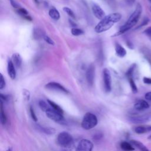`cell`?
I'll list each match as a JSON object with an SVG mask.
<instances>
[{
  "mask_svg": "<svg viewBox=\"0 0 151 151\" xmlns=\"http://www.w3.org/2000/svg\"><path fill=\"white\" fill-rule=\"evenodd\" d=\"M122 18V15L119 13L115 12L105 16L96 26L94 31L97 33H101L107 31L112 26Z\"/></svg>",
  "mask_w": 151,
  "mask_h": 151,
  "instance_id": "1",
  "label": "cell"
},
{
  "mask_svg": "<svg viewBox=\"0 0 151 151\" xmlns=\"http://www.w3.org/2000/svg\"><path fill=\"white\" fill-rule=\"evenodd\" d=\"M142 7L140 4H137L135 10L131 14V15L127 19V22L123 25H122V27L120 28L119 32H117L114 36H117L122 34H123L127 31L131 29L133 26H134L137 24L142 14Z\"/></svg>",
  "mask_w": 151,
  "mask_h": 151,
  "instance_id": "2",
  "label": "cell"
},
{
  "mask_svg": "<svg viewBox=\"0 0 151 151\" xmlns=\"http://www.w3.org/2000/svg\"><path fill=\"white\" fill-rule=\"evenodd\" d=\"M98 123L97 116L92 113H86L82 120L81 125L85 130H90L94 127Z\"/></svg>",
  "mask_w": 151,
  "mask_h": 151,
  "instance_id": "3",
  "label": "cell"
},
{
  "mask_svg": "<svg viewBox=\"0 0 151 151\" xmlns=\"http://www.w3.org/2000/svg\"><path fill=\"white\" fill-rule=\"evenodd\" d=\"M58 144L63 147H68L73 143L72 136L67 132H62L58 134L57 138Z\"/></svg>",
  "mask_w": 151,
  "mask_h": 151,
  "instance_id": "4",
  "label": "cell"
},
{
  "mask_svg": "<svg viewBox=\"0 0 151 151\" xmlns=\"http://www.w3.org/2000/svg\"><path fill=\"white\" fill-rule=\"evenodd\" d=\"M46 116L51 120L59 123H64V119L63 117V114H61L55 110H54L52 108L50 107L45 112Z\"/></svg>",
  "mask_w": 151,
  "mask_h": 151,
  "instance_id": "5",
  "label": "cell"
},
{
  "mask_svg": "<svg viewBox=\"0 0 151 151\" xmlns=\"http://www.w3.org/2000/svg\"><path fill=\"white\" fill-rule=\"evenodd\" d=\"M104 88L106 92L109 93L111 90V77L108 69L104 68L103 71Z\"/></svg>",
  "mask_w": 151,
  "mask_h": 151,
  "instance_id": "6",
  "label": "cell"
},
{
  "mask_svg": "<svg viewBox=\"0 0 151 151\" xmlns=\"http://www.w3.org/2000/svg\"><path fill=\"white\" fill-rule=\"evenodd\" d=\"M93 149V143L87 139L81 140L76 148V151H92Z\"/></svg>",
  "mask_w": 151,
  "mask_h": 151,
  "instance_id": "7",
  "label": "cell"
},
{
  "mask_svg": "<svg viewBox=\"0 0 151 151\" xmlns=\"http://www.w3.org/2000/svg\"><path fill=\"white\" fill-rule=\"evenodd\" d=\"M45 87L48 90H55L66 94L68 93V90L64 86L57 82H50L45 86Z\"/></svg>",
  "mask_w": 151,
  "mask_h": 151,
  "instance_id": "8",
  "label": "cell"
},
{
  "mask_svg": "<svg viewBox=\"0 0 151 151\" xmlns=\"http://www.w3.org/2000/svg\"><path fill=\"white\" fill-rule=\"evenodd\" d=\"M86 76L88 84L91 86H93L95 76V66L93 64H91L88 66L86 71Z\"/></svg>",
  "mask_w": 151,
  "mask_h": 151,
  "instance_id": "9",
  "label": "cell"
},
{
  "mask_svg": "<svg viewBox=\"0 0 151 151\" xmlns=\"http://www.w3.org/2000/svg\"><path fill=\"white\" fill-rule=\"evenodd\" d=\"M92 11L94 15L99 19H102L105 17V13L103 9L97 4H93L92 5Z\"/></svg>",
  "mask_w": 151,
  "mask_h": 151,
  "instance_id": "10",
  "label": "cell"
},
{
  "mask_svg": "<svg viewBox=\"0 0 151 151\" xmlns=\"http://www.w3.org/2000/svg\"><path fill=\"white\" fill-rule=\"evenodd\" d=\"M150 117L149 115H142L138 116H133L129 117V121L133 123L139 124V123H143L149 121Z\"/></svg>",
  "mask_w": 151,
  "mask_h": 151,
  "instance_id": "11",
  "label": "cell"
},
{
  "mask_svg": "<svg viewBox=\"0 0 151 151\" xmlns=\"http://www.w3.org/2000/svg\"><path fill=\"white\" fill-rule=\"evenodd\" d=\"M134 107L136 110L139 111H142L145 109H147L149 107L148 103L144 100H138L134 105Z\"/></svg>",
  "mask_w": 151,
  "mask_h": 151,
  "instance_id": "12",
  "label": "cell"
},
{
  "mask_svg": "<svg viewBox=\"0 0 151 151\" xmlns=\"http://www.w3.org/2000/svg\"><path fill=\"white\" fill-rule=\"evenodd\" d=\"M7 70L10 78L11 79H15L16 77V70L15 68V65H14L12 60L8 61Z\"/></svg>",
  "mask_w": 151,
  "mask_h": 151,
  "instance_id": "13",
  "label": "cell"
},
{
  "mask_svg": "<svg viewBox=\"0 0 151 151\" xmlns=\"http://www.w3.org/2000/svg\"><path fill=\"white\" fill-rule=\"evenodd\" d=\"M12 61L17 68H19L22 64V58L19 54L14 53L12 55Z\"/></svg>",
  "mask_w": 151,
  "mask_h": 151,
  "instance_id": "14",
  "label": "cell"
},
{
  "mask_svg": "<svg viewBox=\"0 0 151 151\" xmlns=\"http://www.w3.org/2000/svg\"><path fill=\"white\" fill-rule=\"evenodd\" d=\"M36 128L40 132H43L45 134H52L55 133V130L54 128L52 127H44L40 126L39 124L36 125Z\"/></svg>",
  "mask_w": 151,
  "mask_h": 151,
  "instance_id": "15",
  "label": "cell"
},
{
  "mask_svg": "<svg viewBox=\"0 0 151 151\" xmlns=\"http://www.w3.org/2000/svg\"><path fill=\"white\" fill-rule=\"evenodd\" d=\"M115 51L116 55L119 57H124L126 55V50L119 44H116Z\"/></svg>",
  "mask_w": 151,
  "mask_h": 151,
  "instance_id": "16",
  "label": "cell"
},
{
  "mask_svg": "<svg viewBox=\"0 0 151 151\" xmlns=\"http://www.w3.org/2000/svg\"><path fill=\"white\" fill-rule=\"evenodd\" d=\"M130 143L137 149H139L140 151H150L142 143L139 141L136 140H132L130 141Z\"/></svg>",
  "mask_w": 151,
  "mask_h": 151,
  "instance_id": "17",
  "label": "cell"
},
{
  "mask_svg": "<svg viewBox=\"0 0 151 151\" xmlns=\"http://www.w3.org/2000/svg\"><path fill=\"white\" fill-rule=\"evenodd\" d=\"M133 146L130 143L125 141L122 142L120 143V147L124 151H133L134 148Z\"/></svg>",
  "mask_w": 151,
  "mask_h": 151,
  "instance_id": "18",
  "label": "cell"
},
{
  "mask_svg": "<svg viewBox=\"0 0 151 151\" xmlns=\"http://www.w3.org/2000/svg\"><path fill=\"white\" fill-rule=\"evenodd\" d=\"M49 15L52 19H53L54 20H57V21L60 18V15L59 12L55 8H52L50 9Z\"/></svg>",
  "mask_w": 151,
  "mask_h": 151,
  "instance_id": "19",
  "label": "cell"
},
{
  "mask_svg": "<svg viewBox=\"0 0 151 151\" xmlns=\"http://www.w3.org/2000/svg\"><path fill=\"white\" fill-rule=\"evenodd\" d=\"M134 131L135 133L137 134H143L145 133H146L147 132L150 131L149 126H137L135 127L134 129Z\"/></svg>",
  "mask_w": 151,
  "mask_h": 151,
  "instance_id": "20",
  "label": "cell"
},
{
  "mask_svg": "<svg viewBox=\"0 0 151 151\" xmlns=\"http://www.w3.org/2000/svg\"><path fill=\"white\" fill-rule=\"evenodd\" d=\"M47 102L48 104L51 106V108H52L54 110H55V111L63 114V110L61 109V107L60 106H59L58 104H57L56 103H55L54 101L50 100H47Z\"/></svg>",
  "mask_w": 151,
  "mask_h": 151,
  "instance_id": "21",
  "label": "cell"
},
{
  "mask_svg": "<svg viewBox=\"0 0 151 151\" xmlns=\"http://www.w3.org/2000/svg\"><path fill=\"white\" fill-rule=\"evenodd\" d=\"M6 116L3 108V102L1 100V122L2 124H5L6 123Z\"/></svg>",
  "mask_w": 151,
  "mask_h": 151,
  "instance_id": "22",
  "label": "cell"
},
{
  "mask_svg": "<svg viewBox=\"0 0 151 151\" xmlns=\"http://www.w3.org/2000/svg\"><path fill=\"white\" fill-rule=\"evenodd\" d=\"M38 104H39V106H40V109H41V110H42L44 112H45L48 109L50 108V107L48 106V104L45 101H44L42 100H41L39 101Z\"/></svg>",
  "mask_w": 151,
  "mask_h": 151,
  "instance_id": "23",
  "label": "cell"
},
{
  "mask_svg": "<svg viewBox=\"0 0 151 151\" xmlns=\"http://www.w3.org/2000/svg\"><path fill=\"white\" fill-rule=\"evenodd\" d=\"M128 80H129V84H130V86L131 87V88H132V91L134 93H136L137 92V86L133 80V77H130V78H128Z\"/></svg>",
  "mask_w": 151,
  "mask_h": 151,
  "instance_id": "24",
  "label": "cell"
},
{
  "mask_svg": "<svg viewBox=\"0 0 151 151\" xmlns=\"http://www.w3.org/2000/svg\"><path fill=\"white\" fill-rule=\"evenodd\" d=\"M71 32L74 36H78L84 34V31L82 29L77 28H73L71 29Z\"/></svg>",
  "mask_w": 151,
  "mask_h": 151,
  "instance_id": "25",
  "label": "cell"
},
{
  "mask_svg": "<svg viewBox=\"0 0 151 151\" xmlns=\"http://www.w3.org/2000/svg\"><path fill=\"white\" fill-rule=\"evenodd\" d=\"M135 67H136V64H134L132 65L131 67L129 68V70L126 72V76L127 78L133 77V74L134 70L135 69Z\"/></svg>",
  "mask_w": 151,
  "mask_h": 151,
  "instance_id": "26",
  "label": "cell"
},
{
  "mask_svg": "<svg viewBox=\"0 0 151 151\" xmlns=\"http://www.w3.org/2000/svg\"><path fill=\"white\" fill-rule=\"evenodd\" d=\"M63 11L67 13L70 17H71V18H75V14L74 13V12L70 9L68 7H67V6H65L63 8Z\"/></svg>",
  "mask_w": 151,
  "mask_h": 151,
  "instance_id": "27",
  "label": "cell"
},
{
  "mask_svg": "<svg viewBox=\"0 0 151 151\" xmlns=\"http://www.w3.org/2000/svg\"><path fill=\"white\" fill-rule=\"evenodd\" d=\"M45 35H43V33L41 30H39L38 29H37L36 30H34V36L35 38H40V37H44Z\"/></svg>",
  "mask_w": 151,
  "mask_h": 151,
  "instance_id": "28",
  "label": "cell"
},
{
  "mask_svg": "<svg viewBox=\"0 0 151 151\" xmlns=\"http://www.w3.org/2000/svg\"><path fill=\"white\" fill-rule=\"evenodd\" d=\"M29 112H30V114H31V116L32 120L34 122H37V117L36 114L34 112V109L31 106H30V108H29Z\"/></svg>",
  "mask_w": 151,
  "mask_h": 151,
  "instance_id": "29",
  "label": "cell"
},
{
  "mask_svg": "<svg viewBox=\"0 0 151 151\" xmlns=\"http://www.w3.org/2000/svg\"><path fill=\"white\" fill-rule=\"evenodd\" d=\"M43 38H44V40H45V41L46 42H47L48 44H50V45H54L55 44L54 41H53L51 38H50L48 36H47V35H44V37H43Z\"/></svg>",
  "mask_w": 151,
  "mask_h": 151,
  "instance_id": "30",
  "label": "cell"
},
{
  "mask_svg": "<svg viewBox=\"0 0 151 151\" xmlns=\"http://www.w3.org/2000/svg\"><path fill=\"white\" fill-rule=\"evenodd\" d=\"M17 11H18V14H19L24 17H25V16H27V15H28V11L24 8H19Z\"/></svg>",
  "mask_w": 151,
  "mask_h": 151,
  "instance_id": "31",
  "label": "cell"
},
{
  "mask_svg": "<svg viewBox=\"0 0 151 151\" xmlns=\"http://www.w3.org/2000/svg\"><path fill=\"white\" fill-rule=\"evenodd\" d=\"M5 87V81L3 77V75L1 74V79H0V89L2 90Z\"/></svg>",
  "mask_w": 151,
  "mask_h": 151,
  "instance_id": "32",
  "label": "cell"
},
{
  "mask_svg": "<svg viewBox=\"0 0 151 151\" xmlns=\"http://www.w3.org/2000/svg\"><path fill=\"white\" fill-rule=\"evenodd\" d=\"M144 33L151 38V27H148L144 31Z\"/></svg>",
  "mask_w": 151,
  "mask_h": 151,
  "instance_id": "33",
  "label": "cell"
},
{
  "mask_svg": "<svg viewBox=\"0 0 151 151\" xmlns=\"http://www.w3.org/2000/svg\"><path fill=\"white\" fill-rule=\"evenodd\" d=\"M23 94H24V97H25V98H26V99H27V100H29V97H30V94H29V92L28 90H24Z\"/></svg>",
  "mask_w": 151,
  "mask_h": 151,
  "instance_id": "34",
  "label": "cell"
},
{
  "mask_svg": "<svg viewBox=\"0 0 151 151\" xmlns=\"http://www.w3.org/2000/svg\"><path fill=\"white\" fill-rule=\"evenodd\" d=\"M143 81L144 83L147 84H151V78H148V77H143Z\"/></svg>",
  "mask_w": 151,
  "mask_h": 151,
  "instance_id": "35",
  "label": "cell"
},
{
  "mask_svg": "<svg viewBox=\"0 0 151 151\" xmlns=\"http://www.w3.org/2000/svg\"><path fill=\"white\" fill-rule=\"evenodd\" d=\"M145 99H146V100L151 101V91H149V92L146 93L145 94Z\"/></svg>",
  "mask_w": 151,
  "mask_h": 151,
  "instance_id": "36",
  "label": "cell"
},
{
  "mask_svg": "<svg viewBox=\"0 0 151 151\" xmlns=\"http://www.w3.org/2000/svg\"><path fill=\"white\" fill-rule=\"evenodd\" d=\"M148 22H149V19H148L147 18H145V19L143 21L141 25L139 26V27H142V26H144V25H146Z\"/></svg>",
  "mask_w": 151,
  "mask_h": 151,
  "instance_id": "37",
  "label": "cell"
},
{
  "mask_svg": "<svg viewBox=\"0 0 151 151\" xmlns=\"http://www.w3.org/2000/svg\"><path fill=\"white\" fill-rule=\"evenodd\" d=\"M11 5H12V6H13L14 8H18V7H19L18 5L15 1H12V0L11 1Z\"/></svg>",
  "mask_w": 151,
  "mask_h": 151,
  "instance_id": "38",
  "label": "cell"
},
{
  "mask_svg": "<svg viewBox=\"0 0 151 151\" xmlns=\"http://www.w3.org/2000/svg\"><path fill=\"white\" fill-rule=\"evenodd\" d=\"M126 1H127V2L129 4L132 5V4H133L135 0H126Z\"/></svg>",
  "mask_w": 151,
  "mask_h": 151,
  "instance_id": "39",
  "label": "cell"
},
{
  "mask_svg": "<svg viewBox=\"0 0 151 151\" xmlns=\"http://www.w3.org/2000/svg\"><path fill=\"white\" fill-rule=\"evenodd\" d=\"M6 151H12V149L11 147H9Z\"/></svg>",
  "mask_w": 151,
  "mask_h": 151,
  "instance_id": "40",
  "label": "cell"
},
{
  "mask_svg": "<svg viewBox=\"0 0 151 151\" xmlns=\"http://www.w3.org/2000/svg\"><path fill=\"white\" fill-rule=\"evenodd\" d=\"M149 128H150V131L151 130V126H149Z\"/></svg>",
  "mask_w": 151,
  "mask_h": 151,
  "instance_id": "41",
  "label": "cell"
},
{
  "mask_svg": "<svg viewBox=\"0 0 151 151\" xmlns=\"http://www.w3.org/2000/svg\"><path fill=\"white\" fill-rule=\"evenodd\" d=\"M149 139H151V136H150L149 137Z\"/></svg>",
  "mask_w": 151,
  "mask_h": 151,
  "instance_id": "42",
  "label": "cell"
},
{
  "mask_svg": "<svg viewBox=\"0 0 151 151\" xmlns=\"http://www.w3.org/2000/svg\"><path fill=\"white\" fill-rule=\"evenodd\" d=\"M150 10H151V7H150Z\"/></svg>",
  "mask_w": 151,
  "mask_h": 151,
  "instance_id": "43",
  "label": "cell"
},
{
  "mask_svg": "<svg viewBox=\"0 0 151 151\" xmlns=\"http://www.w3.org/2000/svg\"><path fill=\"white\" fill-rule=\"evenodd\" d=\"M150 1H151V0H150Z\"/></svg>",
  "mask_w": 151,
  "mask_h": 151,
  "instance_id": "44",
  "label": "cell"
}]
</instances>
